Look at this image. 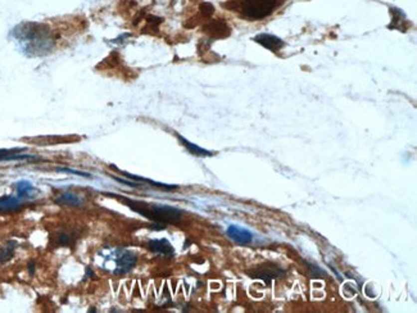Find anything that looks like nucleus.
Masks as SVG:
<instances>
[{"label":"nucleus","instance_id":"nucleus-20","mask_svg":"<svg viewBox=\"0 0 417 313\" xmlns=\"http://www.w3.org/2000/svg\"><path fill=\"white\" fill-rule=\"evenodd\" d=\"M27 270H28V274H30V276H33V275H35V270H36V265H35V262H33V261H30V262H28Z\"/></svg>","mask_w":417,"mask_h":313},{"label":"nucleus","instance_id":"nucleus-11","mask_svg":"<svg viewBox=\"0 0 417 313\" xmlns=\"http://www.w3.org/2000/svg\"><path fill=\"white\" fill-rule=\"evenodd\" d=\"M54 203L58 205H68V207H81L84 200L80 195L71 191L62 193L54 199Z\"/></svg>","mask_w":417,"mask_h":313},{"label":"nucleus","instance_id":"nucleus-21","mask_svg":"<svg viewBox=\"0 0 417 313\" xmlns=\"http://www.w3.org/2000/svg\"><path fill=\"white\" fill-rule=\"evenodd\" d=\"M87 312H89V313H95V312H96V310H95V308H94V307H91L90 310L87 311Z\"/></svg>","mask_w":417,"mask_h":313},{"label":"nucleus","instance_id":"nucleus-4","mask_svg":"<svg viewBox=\"0 0 417 313\" xmlns=\"http://www.w3.org/2000/svg\"><path fill=\"white\" fill-rule=\"evenodd\" d=\"M246 275L250 279H257V280H262L266 285L271 284L272 280H277V279H284L286 276V270L282 268L281 266L276 265L273 262H264L258 266H254L250 270H246Z\"/></svg>","mask_w":417,"mask_h":313},{"label":"nucleus","instance_id":"nucleus-16","mask_svg":"<svg viewBox=\"0 0 417 313\" xmlns=\"http://www.w3.org/2000/svg\"><path fill=\"white\" fill-rule=\"evenodd\" d=\"M15 248H17V241H6V244L0 249V263L9 262L10 259L13 258V256H14Z\"/></svg>","mask_w":417,"mask_h":313},{"label":"nucleus","instance_id":"nucleus-10","mask_svg":"<svg viewBox=\"0 0 417 313\" xmlns=\"http://www.w3.org/2000/svg\"><path fill=\"white\" fill-rule=\"evenodd\" d=\"M23 149H0V160H39V156L30 154H18Z\"/></svg>","mask_w":417,"mask_h":313},{"label":"nucleus","instance_id":"nucleus-1","mask_svg":"<svg viewBox=\"0 0 417 313\" xmlns=\"http://www.w3.org/2000/svg\"><path fill=\"white\" fill-rule=\"evenodd\" d=\"M104 195L117 199L121 203L127 205L131 211L136 212L140 216L145 217L147 220L153 221L156 223H162V225L171 223V225H176L183 218V211H180L179 208L171 207V205L139 202V200H134V199L126 198V196L113 193H105Z\"/></svg>","mask_w":417,"mask_h":313},{"label":"nucleus","instance_id":"nucleus-12","mask_svg":"<svg viewBox=\"0 0 417 313\" xmlns=\"http://www.w3.org/2000/svg\"><path fill=\"white\" fill-rule=\"evenodd\" d=\"M177 139H179V142L181 143V145L183 147H185L186 149H188V152H189L190 154H193V156H214L213 152H209L207 151V149H204V148H201L198 147L197 144H194V143H190L189 140H186L184 136L179 135V134H176Z\"/></svg>","mask_w":417,"mask_h":313},{"label":"nucleus","instance_id":"nucleus-17","mask_svg":"<svg viewBox=\"0 0 417 313\" xmlns=\"http://www.w3.org/2000/svg\"><path fill=\"white\" fill-rule=\"evenodd\" d=\"M55 171L64 172V173H72V175L81 176V177H85V178H93V175H91V173L77 171V169H72V168H66V167H57V168H55Z\"/></svg>","mask_w":417,"mask_h":313},{"label":"nucleus","instance_id":"nucleus-13","mask_svg":"<svg viewBox=\"0 0 417 313\" xmlns=\"http://www.w3.org/2000/svg\"><path fill=\"white\" fill-rule=\"evenodd\" d=\"M22 207L21 199L18 196L5 195L0 198V212H10Z\"/></svg>","mask_w":417,"mask_h":313},{"label":"nucleus","instance_id":"nucleus-15","mask_svg":"<svg viewBox=\"0 0 417 313\" xmlns=\"http://www.w3.org/2000/svg\"><path fill=\"white\" fill-rule=\"evenodd\" d=\"M15 190H17V196L19 199H31L35 193V187L30 181L22 180L15 184Z\"/></svg>","mask_w":417,"mask_h":313},{"label":"nucleus","instance_id":"nucleus-5","mask_svg":"<svg viewBox=\"0 0 417 313\" xmlns=\"http://www.w3.org/2000/svg\"><path fill=\"white\" fill-rule=\"evenodd\" d=\"M114 261H116V267L113 270L114 275H126L132 268L135 267L138 263V257L132 252L122 248L114 250Z\"/></svg>","mask_w":417,"mask_h":313},{"label":"nucleus","instance_id":"nucleus-2","mask_svg":"<svg viewBox=\"0 0 417 313\" xmlns=\"http://www.w3.org/2000/svg\"><path fill=\"white\" fill-rule=\"evenodd\" d=\"M286 1L288 0H236V3H230L227 6L243 18L261 21L281 9Z\"/></svg>","mask_w":417,"mask_h":313},{"label":"nucleus","instance_id":"nucleus-3","mask_svg":"<svg viewBox=\"0 0 417 313\" xmlns=\"http://www.w3.org/2000/svg\"><path fill=\"white\" fill-rule=\"evenodd\" d=\"M41 24L26 23L15 28V36L18 37L19 42L26 45L27 51H33L36 54L37 51L49 49V42L51 40L48 39V31L41 30Z\"/></svg>","mask_w":417,"mask_h":313},{"label":"nucleus","instance_id":"nucleus-9","mask_svg":"<svg viewBox=\"0 0 417 313\" xmlns=\"http://www.w3.org/2000/svg\"><path fill=\"white\" fill-rule=\"evenodd\" d=\"M80 232L78 230H68V231H59L55 236L54 244L57 247H69L73 248L78 240Z\"/></svg>","mask_w":417,"mask_h":313},{"label":"nucleus","instance_id":"nucleus-14","mask_svg":"<svg viewBox=\"0 0 417 313\" xmlns=\"http://www.w3.org/2000/svg\"><path fill=\"white\" fill-rule=\"evenodd\" d=\"M254 40L257 42H259L261 45H263L264 48L270 49V50L272 51L279 50V49L284 45V42H282L281 40L275 36H271V35H259V36L255 37Z\"/></svg>","mask_w":417,"mask_h":313},{"label":"nucleus","instance_id":"nucleus-8","mask_svg":"<svg viewBox=\"0 0 417 313\" xmlns=\"http://www.w3.org/2000/svg\"><path fill=\"white\" fill-rule=\"evenodd\" d=\"M226 234L231 240H234L235 243L240 245H246L250 244L253 240V234L249 231V230L243 229L240 226L237 225H230L226 230Z\"/></svg>","mask_w":417,"mask_h":313},{"label":"nucleus","instance_id":"nucleus-18","mask_svg":"<svg viewBox=\"0 0 417 313\" xmlns=\"http://www.w3.org/2000/svg\"><path fill=\"white\" fill-rule=\"evenodd\" d=\"M306 265H307V268H308V271H309V274H311V276H313V277H320V276H324L325 275V272L322 271L321 268H318L317 266H315V265H311V263H307L306 262Z\"/></svg>","mask_w":417,"mask_h":313},{"label":"nucleus","instance_id":"nucleus-19","mask_svg":"<svg viewBox=\"0 0 417 313\" xmlns=\"http://www.w3.org/2000/svg\"><path fill=\"white\" fill-rule=\"evenodd\" d=\"M91 277H95V274L93 272L91 267H89V266H87V267L85 268V276H84V279H82V281H84V283H86V281L89 280V279H91Z\"/></svg>","mask_w":417,"mask_h":313},{"label":"nucleus","instance_id":"nucleus-7","mask_svg":"<svg viewBox=\"0 0 417 313\" xmlns=\"http://www.w3.org/2000/svg\"><path fill=\"white\" fill-rule=\"evenodd\" d=\"M147 248L158 254V256L166 257V258H174L175 257V248L167 239H153L147 243Z\"/></svg>","mask_w":417,"mask_h":313},{"label":"nucleus","instance_id":"nucleus-6","mask_svg":"<svg viewBox=\"0 0 417 313\" xmlns=\"http://www.w3.org/2000/svg\"><path fill=\"white\" fill-rule=\"evenodd\" d=\"M112 169H114L116 172H118V173H121L122 176H125L126 178H129V180H132V181H136V182H140V184H148L149 186H153V187H157V189H161V190H166V191H172V190H176L179 189V185H168V184H163V182H157V181L154 180H150V178H147V177H141V176H136V175H132V173H129V172L126 171H122V169H120L118 167H116L114 164H111Z\"/></svg>","mask_w":417,"mask_h":313}]
</instances>
